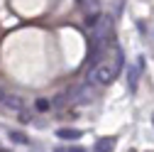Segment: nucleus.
<instances>
[{"label":"nucleus","instance_id":"1","mask_svg":"<svg viewBox=\"0 0 154 152\" xmlns=\"http://www.w3.org/2000/svg\"><path fill=\"white\" fill-rule=\"evenodd\" d=\"M125 56H122V49L120 47H115L112 56H108V59H103L95 69H91V79H95L98 84H112L115 79H118V74L122 71V62Z\"/></svg>","mask_w":154,"mask_h":152},{"label":"nucleus","instance_id":"2","mask_svg":"<svg viewBox=\"0 0 154 152\" xmlns=\"http://www.w3.org/2000/svg\"><path fill=\"white\" fill-rule=\"evenodd\" d=\"M93 88L88 86V84H81V86H76V88H71V96L76 98V103H88L91 98H93Z\"/></svg>","mask_w":154,"mask_h":152},{"label":"nucleus","instance_id":"3","mask_svg":"<svg viewBox=\"0 0 154 152\" xmlns=\"http://www.w3.org/2000/svg\"><path fill=\"white\" fill-rule=\"evenodd\" d=\"M140 69L137 66H127V88L134 93V91H137V84H140Z\"/></svg>","mask_w":154,"mask_h":152},{"label":"nucleus","instance_id":"4","mask_svg":"<svg viewBox=\"0 0 154 152\" xmlns=\"http://www.w3.org/2000/svg\"><path fill=\"white\" fill-rule=\"evenodd\" d=\"M83 135V132L79 128H59L56 130V138H61V140H79Z\"/></svg>","mask_w":154,"mask_h":152},{"label":"nucleus","instance_id":"5","mask_svg":"<svg viewBox=\"0 0 154 152\" xmlns=\"http://www.w3.org/2000/svg\"><path fill=\"white\" fill-rule=\"evenodd\" d=\"M5 108L8 110H15V113H22V108H25V103H22V98L20 96H5Z\"/></svg>","mask_w":154,"mask_h":152},{"label":"nucleus","instance_id":"6","mask_svg":"<svg viewBox=\"0 0 154 152\" xmlns=\"http://www.w3.org/2000/svg\"><path fill=\"white\" fill-rule=\"evenodd\" d=\"M115 150V138H100L95 142V152H112Z\"/></svg>","mask_w":154,"mask_h":152},{"label":"nucleus","instance_id":"7","mask_svg":"<svg viewBox=\"0 0 154 152\" xmlns=\"http://www.w3.org/2000/svg\"><path fill=\"white\" fill-rule=\"evenodd\" d=\"M86 15H100V0H81Z\"/></svg>","mask_w":154,"mask_h":152},{"label":"nucleus","instance_id":"8","mask_svg":"<svg viewBox=\"0 0 154 152\" xmlns=\"http://www.w3.org/2000/svg\"><path fill=\"white\" fill-rule=\"evenodd\" d=\"M34 106H37V110H42V113H44V110H49L54 103H51V101H47V98H37V103H34Z\"/></svg>","mask_w":154,"mask_h":152},{"label":"nucleus","instance_id":"9","mask_svg":"<svg viewBox=\"0 0 154 152\" xmlns=\"http://www.w3.org/2000/svg\"><path fill=\"white\" fill-rule=\"evenodd\" d=\"M10 138H12L15 142H20V145H25V142H27V138L22 135V132H17V130H10Z\"/></svg>","mask_w":154,"mask_h":152},{"label":"nucleus","instance_id":"10","mask_svg":"<svg viewBox=\"0 0 154 152\" xmlns=\"http://www.w3.org/2000/svg\"><path fill=\"white\" fill-rule=\"evenodd\" d=\"M137 69H140V71H142V69H144V56H142V54H140V56H137Z\"/></svg>","mask_w":154,"mask_h":152},{"label":"nucleus","instance_id":"11","mask_svg":"<svg viewBox=\"0 0 154 152\" xmlns=\"http://www.w3.org/2000/svg\"><path fill=\"white\" fill-rule=\"evenodd\" d=\"M64 101H66V96H56V101H54V106H64Z\"/></svg>","mask_w":154,"mask_h":152},{"label":"nucleus","instance_id":"12","mask_svg":"<svg viewBox=\"0 0 154 152\" xmlns=\"http://www.w3.org/2000/svg\"><path fill=\"white\" fill-rule=\"evenodd\" d=\"M64 152H86L83 147H69V150H64Z\"/></svg>","mask_w":154,"mask_h":152},{"label":"nucleus","instance_id":"13","mask_svg":"<svg viewBox=\"0 0 154 152\" xmlns=\"http://www.w3.org/2000/svg\"><path fill=\"white\" fill-rule=\"evenodd\" d=\"M5 101V88H3V84H0V103Z\"/></svg>","mask_w":154,"mask_h":152},{"label":"nucleus","instance_id":"14","mask_svg":"<svg viewBox=\"0 0 154 152\" xmlns=\"http://www.w3.org/2000/svg\"><path fill=\"white\" fill-rule=\"evenodd\" d=\"M152 123H154V118H152Z\"/></svg>","mask_w":154,"mask_h":152}]
</instances>
